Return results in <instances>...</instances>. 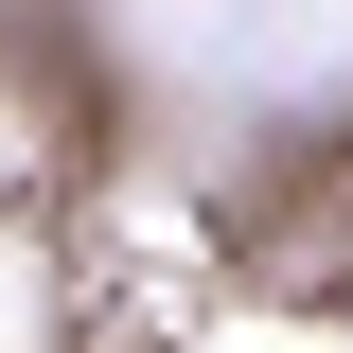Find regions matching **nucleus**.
Here are the masks:
<instances>
[]
</instances>
